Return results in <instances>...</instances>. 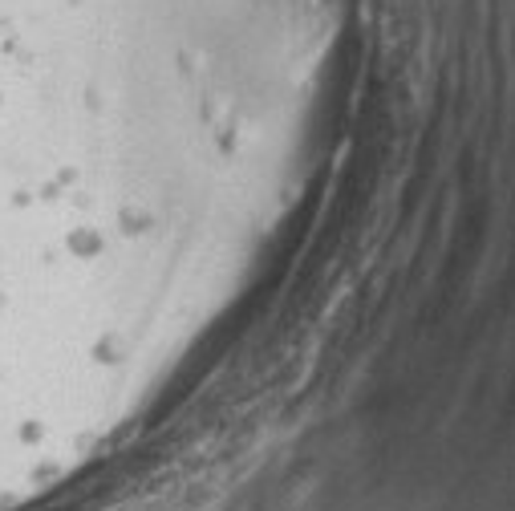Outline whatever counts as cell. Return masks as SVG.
I'll return each mask as SVG.
<instances>
[{
    "label": "cell",
    "mask_w": 515,
    "mask_h": 511,
    "mask_svg": "<svg viewBox=\"0 0 515 511\" xmlns=\"http://www.w3.org/2000/svg\"><path fill=\"white\" fill-rule=\"evenodd\" d=\"M0 118H8V114H0ZM8 122H12V118H8ZM16 126H25V122H16ZM25 130H33V126H25ZM37 134H41V130H37ZM45 138H49V134H45ZM53 142H57V138H53Z\"/></svg>",
    "instance_id": "cell-1"
}]
</instances>
